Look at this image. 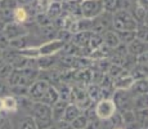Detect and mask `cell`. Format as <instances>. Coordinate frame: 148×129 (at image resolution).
<instances>
[{
  "mask_svg": "<svg viewBox=\"0 0 148 129\" xmlns=\"http://www.w3.org/2000/svg\"><path fill=\"white\" fill-rule=\"evenodd\" d=\"M115 112V105L111 101H103L98 105L97 107V115L101 119H108Z\"/></svg>",
  "mask_w": 148,
  "mask_h": 129,
  "instance_id": "obj_1",
  "label": "cell"
},
{
  "mask_svg": "<svg viewBox=\"0 0 148 129\" xmlns=\"http://www.w3.org/2000/svg\"><path fill=\"white\" fill-rule=\"evenodd\" d=\"M3 107H5L7 110H16L17 108V105H16V101H14V98H10V97H7L5 98V101L3 102Z\"/></svg>",
  "mask_w": 148,
  "mask_h": 129,
  "instance_id": "obj_2",
  "label": "cell"
},
{
  "mask_svg": "<svg viewBox=\"0 0 148 129\" xmlns=\"http://www.w3.org/2000/svg\"><path fill=\"white\" fill-rule=\"evenodd\" d=\"M14 17H16V19L18 22H23L27 18V14L25 12V9H17L16 13H14Z\"/></svg>",
  "mask_w": 148,
  "mask_h": 129,
  "instance_id": "obj_3",
  "label": "cell"
},
{
  "mask_svg": "<svg viewBox=\"0 0 148 129\" xmlns=\"http://www.w3.org/2000/svg\"><path fill=\"white\" fill-rule=\"evenodd\" d=\"M77 117V110L76 108H68L67 114L64 115V119L66 120H73Z\"/></svg>",
  "mask_w": 148,
  "mask_h": 129,
  "instance_id": "obj_4",
  "label": "cell"
},
{
  "mask_svg": "<svg viewBox=\"0 0 148 129\" xmlns=\"http://www.w3.org/2000/svg\"><path fill=\"white\" fill-rule=\"evenodd\" d=\"M85 123H86L85 119H82V117H76V119L73 120V127L76 129H81L85 127Z\"/></svg>",
  "mask_w": 148,
  "mask_h": 129,
  "instance_id": "obj_5",
  "label": "cell"
},
{
  "mask_svg": "<svg viewBox=\"0 0 148 129\" xmlns=\"http://www.w3.org/2000/svg\"><path fill=\"white\" fill-rule=\"evenodd\" d=\"M21 129H35V127H34V123L31 121L30 119H27L26 121L23 123V125H22Z\"/></svg>",
  "mask_w": 148,
  "mask_h": 129,
  "instance_id": "obj_6",
  "label": "cell"
},
{
  "mask_svg": "<svg viewBox=\"0 0 148 129\" xmlns=\"http://www.w3.org/2000/svg\"><path fill=\"white\" fill-rule=\"evenodd\" d=\"M59 129H72V127H71L70 124H67V123H62Z\"/></svg>",
  "mask_w": 148,
  "mask_h": 129,
  "instance_id": "obj_7",
  "label": "cell"
},
{
  "mask_svg": "<svg viewBox=\"0 0 148 129\" xmlns=\"http://www.w3.org/2000/svg\"><path fill=\"white\" fill-rule=\"evenodd\" d=\"M1 108H3V101L0 99V110H1Z\"/></svg>",
  "mask_w": 148,
  "mask_h": 129,
  "instance_id": "obj_8",
  "label": "cell"
},
{
  "mask_svg": "<svg viewBox=\"0 0 148 129\" xmlns=\"http://www.w3.org/2000/svg\"><path fill=\"white\" fill-rule=\"evenodd\" d=\"M119 129H120V128H119Z\"/></svg>",
  "mask_w": 148,
  "mask_h": 129,
  "instance_id": "obj_9",
  "label": "cell"
}]
</instances>
